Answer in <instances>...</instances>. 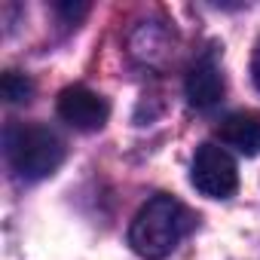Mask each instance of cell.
<instances>
[{"label": "cell", "mask_w": 260, "mask_h": 260, "mask_svg": "<svg viewBox=\"0 0 260 260\" xmlns=\"http://www.w3.org/2000/svg\"><path fill=\"white\" fill-rule=\"evenodd\" d=\"M251 80H254V86H257V92H260V40H257V46H254V55H251Z\"/></svg>", "instance_id": "9"}, {"label": "cell", "mask_w": 260, "mask_h": 260, "mask_svg": "<svg viewBox=\"0 0 260 260\" xmlns=\"http://www.w3.org/2000/svg\"><path fill=\"white\" fill-rule=\"evenodd\" d=\"M58 116L74 125L77 132H98L110 116V104L104 95L86 89V86H68L58 95Z\"/></svg>", "instance_id": "4"}, {"label": "cell", "mask_w": 260, "mask_h": 260, "mask_svg": "<svg viewBox=\"0 0 260 260\" xmlns=\"http://www.w3.org/2000/svg\"><path fill=\"white\" fill-rule=\"evenodd\" d=\"M0 95L7 104H28L34 95V80L22 71H7L0 77Z\"/></svg>", "instance_id": "7"}, {"label": "cell", "mask_w": 260, "mask_h": 260, "mask_svg": "<svg viewBox=\"0 0 260 260\" xmlns=\"http://www.w3.org/2000/svg\"><path fill=\"white\" fill-rule=\"evenodd\" d=\"M190 181L193 187L208 196V199H230L239 190V169L236 159L217 147V144H202L193 156L190 166Z\"/></svg>", "instance_id": "3"}, {"label": "cell", "mask_w": 260, "mask_h": 260, "mask_svg": "<svg viewBox=\"0 0 260 260\" xmlns=\"http://www.w3.org/2000/svg\"><path fill=\"white\" fill-rule=\"evenodd\" d=\"M55 13L64 16L71 25H77V22L89 13V4H55Z\"/></svg>", "instance_id": "8"}, {"label": "cell", "mask_w": 260, "mask_h": 260, "mask_svg": "<svg viewBox=\"0 0 260 260\" xmlns=\"http://www.w3.org/2000/svg\"><path fill=\"white\" fill-rule=\"evenodd\" d=\"M196 226V214L175 196L159 193L141 205L128 226V245L144 260H162L169 257L178 242Z\"/></svg>", "instance_id": "1"}, {"label": "cell", "mask_w": 260, "mask_h": 260, "mask_svg": "<svg viewBox=\"0 0 260 260\" xmlns=\"http://www.w3.org/2000/svg\"><path fill=\"white\" fill-rule=\"evenodd\" d=\"M4 153L19 181H43L64 162V141L40 122H10L4 128Z\"/></svg>", "instance_id": "2"}, {"label": "cell", "mask_w": 260, "mask_h": 260, "mask_svg": "<svg viewBox=\"0 0 260 260\" xmlns=\"http://www.w3.org/2000/svg\"><path fill=\"white\" fill-rule=\"evenodd\" d=\"M223 92H226V83H223L217 55H214V52H205V55L196 58V64L187 71V80H184L187 104L196 107V110H208V107H214V104L223 98Z\"/></svg>", "instance_id": "5"}, {"label": "cell", "mask_w": 260, "mask_h": 260, "mask_svg": "<svg viewBox=\"0 0 260 260\" xmlns=\"http://www.w3.org/2000/svg\"><path fill=\"white\" fill-rule=\"evenodd\" d=\"M220 144L239 150L242 156H257L260 153V116L257 113H230L217 125Z\"/></svg>", "instance_id": "6"}]
</instances>
